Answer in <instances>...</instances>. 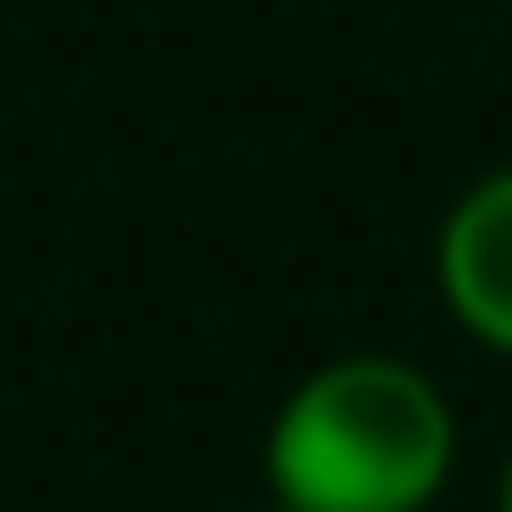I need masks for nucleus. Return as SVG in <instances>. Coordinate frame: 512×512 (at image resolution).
I'll list each match as a JSON object with an SVG mask.
<instances>
[{
	"instance_id": "f257e3e1",
	"label": "nucleus",
	"mask_w": 512,
	"mask_h": 512,
	"mask_svg": "<svg viewBox=\"0 0 512 512\" xmlns=\"http://www.w3.org/2000/svg\"><path fill=\"white\" fill-rule=\"evenodd\" d=\"M448 472V392L392 352L320 360L264 424V488L288 512H424Z\"/></svg>"
},
{
	"instance_id": "f03ea898",
	"label": "nucleus",
	"mask_w": 512,
	"mask_h": 512,
	"mask_svg": "<svg viewBox=\"0 0 512 512\" xmlns=\"http://www.w3.org/2000/svg\"><path fill=\"white\" fill-rule=\"evenodd\" d=\"M432 272L448 320L512 360V168H488L480 184L456 192V208L440 216Z\"/></svg>"
},
{
	"instance_id": "7ed1b4c3",
	"label": "nucleus",
	"mask_w": 512,
	"mask_h": 512,
	"mask_svg": "<svg viewBox=\"0 0 512 512\" xmlns=\"http://www.w3.org/2000/svg\"><path fill=\"white\" fill-rule=\"evenodd\" d=\"M496 512H512V456H504V488H496Z\"/></svg>"
},
{
	"instance_id": "20e7f679",
	"label": "nucleus",
	"mask_w": 512,
	"mask_h": 512,
	"mask_svg": "<svg viewBox=\"0 0 512 512\" xmlns=\"http://www.w3.org/2000/svg\"><path fill=\"white\" fill-rule=\"evenodd\" d=\"M256 512H288V504H272V496H264V504H256Z\"/></svg>"
}]
</instances>
